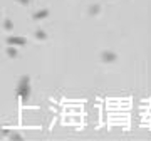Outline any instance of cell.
<instances>
[{
    "mask_svg": "<svg viewBox=\"0 0 151 141\" xmlns=\"http://www.w3.org/2000/svg\"><path fill=\"white\" fill-rule=\"evenodd\" d=\"M35 39H39V40H45V39H47V34H45L44 30H37V32H35Z\"/></svg>",
    "mask_w": 151,
    "mask_h": 141,
    "instance_id": "cell-8",
    "label": "cell"
},
{
    "mask_svg": "<svg viewBox=\"0 0 151 141\" xmlns=\"http://www.w3.org/2000/svg\"><path fill=\"white\" fill-rule=\"evenodd\" d=\"M7 44L9 45H25L27 39L25 37H20V35H10L9 39H7Z\"/></svg>",
    "mask_w": 151,
    "mask_h": 141,
    "instance_id": "cell-2",
    "label": "cell"
},
{
    "mask_svg": "<svg viewBox=\"0 0 151 141\" xmlns=\"http://www.w3.org/2000/svg\"><path fill=\"white\" fill-rule=\"evenodd\" d=\"M24 84H30V77H29V76H24V77H20L19 86H24Z\"/></svg>",
    "mask_w": 151,
    "mask_h": 141,
    "instance_id": "cell-9",
    "label": "cell"
},
{
    "mask_svg": "<svg viewBox=\"0 0 151 141\" xmlns=\"http://www.w3.org/2000/svg\"><path fill=\"white\" fill-rule=\"evenodd\" d=\"M3 29L5 30H14V22L10 19H5L3 20Z\"/></svg>",
    "mask_w": 151,
    "mask_h": 141,
    "instance_id": "cell-7",
    "label": "cell"
},
{
    "mask_svg": "<svg viewBox=\"0 0 151 141\" xmlns=\"http://www.w3.org/2000/svg\"><path fill=\"white\" fill-rule=\"evenodd\" d=\"M10 138H12V140H22V136L17 134V133H12V134H10Z\"/></svg>",
    "mask_w": 151,
    "mask_h": 141,
    "instance_id": "cell-10",
    "label": "cell"
},
{
    "mask_svg": "<svg viewBox=\"0 0 151 141\" xmlns=\"http://www.w3.org/2000/svg\"><path fill=\"white\" fill-rule=\"evenodd\" d=\"M116 59H118V56L114 52H109V50H104L101 54V60H104V62H114Z\"/></svg>",
    "mask_w": 151,
    "mask_h": 141,
    "instance_id": "cell-3",
    "label": "cell"
},
{
    "mask_svg": "<svg viewBox=\"0 0 151 141\" xmlns=\"http://www.w3.org/2000/svg\"><path fill=\"white\" fill-rule=\"evenodd\" d=\"M7 56H9L10 59H15V57L19 56V52H17V49H15L14 45H10V47H7Z\"/></svg>",
    "mask_w": 151,
    "mask_h": 141,
    "instance_id": "cell-5",
    "label": "cell"
},
{
    "mask_svg": "<svg viewBox=\"0 0 151 141\" xmlns=\"http://www.w3.org/2000/svg\"><path fill=\"white\" fill-rule=\"evenodd\" d=\"M99 12H101V7L98 5V3H96V5H91V7H89V15H98Z\"/></svg>",
    "mask_w": 151,
    "mask_h": 141,
    "instance_id": "cell-6",
    "label": "cell"
},
{
    "mask_svg": "<svg viewBox=\"0 0 151 141\" xmlns=\"http://www.w3.org/2000/svg\"><path fill=\"white\" fill-rule=\"evenodd\" d=\"M15 94H17V96H20V98H22L24 101L29 99V96H30V84H24V86H19V87H17V91H15Z\"/></svg>",
    "mask_w": 151,
    "mask_h": 141,
    "instance_id": "cell-1",
    "label": "cell"
},
{
    "mask_svg": "<svg viewBox=\"0 0 151 141\" xmlns=\"http://www.w3.org/2000/svg\"><path fill=\"white\" fill-rule=\"evenodd\" d=\"M47 15H49V10L44 9V10H39V12H35V14L32 15V19H34V20H42V19H45Z\"/></svg>",
    "mask_w": 151,
    "mask_h": 141,
    "instance_id": "cell-4",
    "label": "cell"
},
{
    "mask_svg": "<svg viewBox=\"0 0 151 141\" xmlns=\"http://www.w3.org/2000/svg\"><path fill=\"white\" fill-rule=\"evenodd\" d=\"M17 2H20V3H29V0H17Z\"/></svg>",
    "mask_w": 151,
    "mask_h": 141,
    "instance_id": "cell-11",
    "label": "cell"
}]
</instances>
